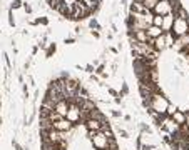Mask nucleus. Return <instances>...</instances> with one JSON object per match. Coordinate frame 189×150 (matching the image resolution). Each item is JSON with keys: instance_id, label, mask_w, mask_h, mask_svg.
<instances>
[{"instance_id": "nucleus-1", "label": "nucleus", "mask_w": 189, "mask_h": 150, "mask_svg": "<svg viewBox=\"0 0 189 150\" xmlns=\"http://www.w3.org/2000/svg\"><path fill=\"white\" fill-rule=\"evenodd\" d=\"M39 133L40 150H119L107 117L89 90L65 72L45 90Z\"/></svg>"}, {"instance_id": "nucleus-2", "label": "nucleus", "mask_w": 189, "mask_h": 150, "mask_svg": "<svg viewBox=\"0 0 189 150\" xmlns=\"http://www.w3.org/2000/svg\"><path fill=\"white\" fill-rule=\"evenodd\" d=\"M49 7L69 20H85L95 14L102 5V0H47Z\"/></svg>"}, {"instance_id": "nucleus-3", "label": "nucleus", "mask_w": 189, "mask_h": 150, "mask_svg": "<svg viewBox=\"0 0 189 150\" xmlns=\"http://www.w3.org/2000/svg\"><path fill=\"white\" fill-rule=\"evenodd\" d=\"M0 127H2V97H0Z\"/></svg>"}]
</instances>
